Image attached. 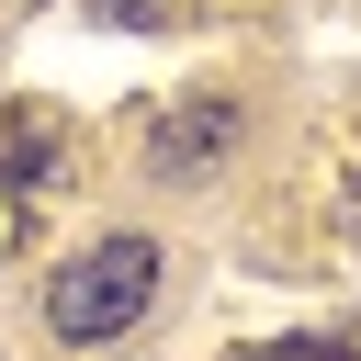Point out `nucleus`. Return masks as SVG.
Instances as JSON below:
<instances>
[{
  "label": "nucleus",
  "mask_w": 361,
  "mask_h": 361,
  "mask_svg": "<svg viewBox=\"0 0 361 361\" xmlns=\"http://www.w3.org/2000/svg\"><path fill=\"white\" fill-rule=\"evenodd\" d=\"M147 305H158V237H90V248L56 259V282H45V327H56L68 350L124 338Z\"/></svg>",
  "instance_id": "f257e3e1"
},
{
  "label": "nucleus",
  "mask_w": 361,
  "mask_h": 361,
  "mask_svg": "<svg viewBox=\"0 0 361 361\" xmlns=\"http://www.w3.org/2000/svg\"><path fill=\"white\" fill-rule=\"evenodd\" d=\"M226 135H237V113H226V102H192V113H158L147 158H158L169 180H203V169L226 158Z\"/></svg>",
  "instance_id": "f03ea898"
},
{
  "label": "nucleus",
  "mask_w": 361,
  "mask_h": 361,
  "mask_svg": "<svg viewBox=\"0 0 361 361\" xmlns=\"http://www.w3.org/2000/svg\"><path fill=\"white\" fill-rule=\"evenodd\" d=\"M259 361H350L338 338H282V350H259Z\"/></svg>",
  "instance_id": "7ed1b4c3"
}]
</instances>
